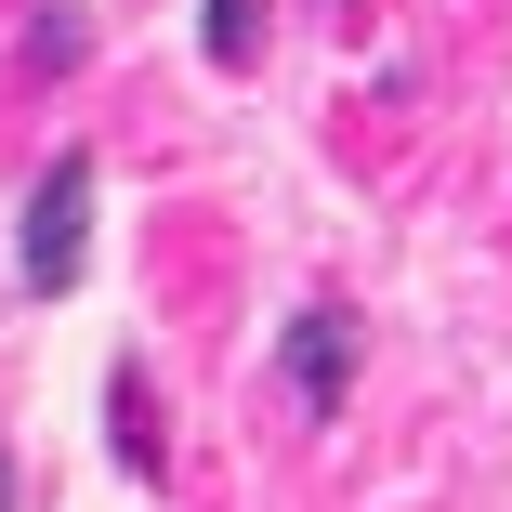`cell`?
Here are the masks:
<instances>
[{
  "label": "cell",
  "instance_id": "cell-1",
  "mask_svg": "<svg viewBox=\"0 0 512 512\" xmlns=\"http://www.w3.org/2000/svg\"><path fill=\"white\" fill-rule=\"evenodd\" d=\"M79 237H92V158H53L40 171V211H27V289H79Z\"/></svg>",
  "mask_w": 512,
  "mask_h": 512
},
{
  "label": "cell",
  "instance_id": "cell-2",
  "mask_svg": "<svg viewBox=\"0 0 512 512\" xmlns=\"http://www.w3.org/2000/svg\"><path fill=\"white\" fill-rule=\"evenodd\" d=\"M289 381H302V407L329 421L342 381H355V329H342V316H302V329H289Z\"/></svg>",
  "mask_w": 512,
  "mask_h": 512
},
{
  "label": "cell",
  "instance_id": "cell-4",
  "mask_svg": "<svg viewBox=\"0 0 512 512\" xmlns=\"http://www.w3.org/2000/svg\"><path fill=\"white\" fill-rule=\"evenodd\" d=\"M119 460L158 473V421H145V368H119Z\"/></svg>",
  "mask_w": 512,
  "mask_h": 512
},
{
  "label": "cell",
  "instance_id": "cell-3",
  "mask_svg": "<svg viewBox=\"0 0 512 512\" xmlns=\"http://www.w3.org/2000/svg\"><path fill=\"white\" fill-rule=\"evenodd\" d=\"M263 53V0H211V66H250Z\"/></svg>",
  "mask_w": 512,
  "mask_h": 512
}]
</instances>
